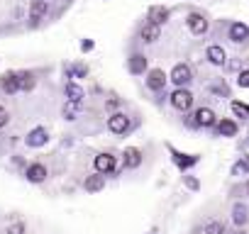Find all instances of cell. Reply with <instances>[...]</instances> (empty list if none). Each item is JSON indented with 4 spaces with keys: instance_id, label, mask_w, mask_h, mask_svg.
<instances>
[{
    "instance_id": "6da1fadb",
    "label": "cell",
    "mask_w": 249,
    "mask_h": 234,
    "mask_svg": "<svg viewBox=\"0 0 249 234\" xmlns=\"http://www.w3.org/2000/svg\"><path fill=\"white\" fill-rule=\"evenodd\" d=\"M107 130H110L112 134H124V132L130 130V117L124 115V112L110 115V117H107Z\"/></svg>"
},
{
    "instance_id": "7a4b0ae2",
    "label": "cell",
    "mask_w": 249,
    "mask_h": 234,
    "mask_svg": "<svg viewBox=\"0 0 249 234\" xmlns=\"http://www.w3.org/2000/svg\"><path fill=\"white\" fill-rule=\"evenodd\" d=\"M171 105H174L176 110H181V112L191 110V105H193V93L186 90V88H176L174 95H171Z\"/></svg>"
},
{
    "instance_id": "3957f363",
    "label": "cell",
    "mask_w": 249,
    "mask_h": 234,
    "mask_svg": "<svg viewBox=\"0 0 249 234\" xmlns=\"http://www.w3.org/2000/svg\"><path fill=\"white\" fill-rule=\"evenodd\" d=\"M171 81H174V83H176L178 88L188 85V83L193 81L191 66H188V64H176V66H174V71H171Z\"/></svg>"
},
{
    "instance_id": "277c9868",
    "label": "cell",
    "mask_w": 249,
    "mask_h": 234,
    "mask_svg": "<svg viewBox=\"0 0 249 234\" xmlns=\"http://www.w3.org/2000/svg\"><path fill=\"white\" fill-rule=\"evenodd\" d=\"M193 117H196L193 122H196L198 127H213V125L217 122V117H215V112H213L210 107H198Z\"/></svg>"
},
{
    "instance_id": "5b68a950",
    "label": "cell",
    "mask_w": 249,
    "mask_h": 234,
    "mask_svg": "<svg viewBox=\"0 0 249 234\" xmlns=\"http://www.w3.org/2000/svg\"><path fill=\"white\" fill-rule=\"evenodd\" d=\"M27 147H32V149H37V147H44L47 142H49V132L44 130V127H35L30 134H27Z\"/></svg>"
},
{
    "instance_id": "8992f818",
    "label": "cell",
    "mask_w": 249,
    "mask_h": 234,
    "mask_svg": "<svg viewBox=\"0 0 249 234\" xmlns=\"http://www.w3.org/2000/svg\"><path fill=\"white\" fill-rule=\"evenodd\" d=\"M186 22H188V30H191L193 34H205V32H208V20H205L200 13H191Z\"/></svg>"
},
{
    "instance_id": "52a82bcc",
    "label": "cell",
    "mask_w": 249,
    "mask_h": 234,
    "mask_svg": "<svg viewBox=\"0 0 249 234\" xmlns=\"http://www.w3.org/2000/svg\"><path fill=\"white\" fill-rule=\"evenodd\" d=\"M95 171L98 173H112L115 171V156L112 154H98L95 156Z\"/></svg>"
},
{
    "instance_id": "ba28073f",
    "label": "cell",
    "mask_w": 249,
    "mask_h": 234,
    "mask_svg": "<svg viewBox=\"0 0 249 234\" xmlns=\"http://www.w3.org/2000/svg\"><path fill=\"white\" fill-rule=\"evenodd\" d=\"M25 176H27L30 183H42V181H47V166L44 164H30Z\"/></svg>"
},
{
    "instance_id": "9c48e42d",
    "label": "cell",
    "mask_w": 249,
    "mask_h": 234,
    "mask_svg": "<svg viewBox=\"0 0 249 234\" xmlns=\"http://www.w3.org/2000/svg\"><path fill=\"white\" fill-rule=\"evenodd\" d=\"M140 37H142V42H147V44H154V42L161 37V30H159V25H152V22H147V25H142V30H140Z\"/></svg>"
},
{
    "instance_id": "30bf717a",
    "label": "cell",
    "mask_w": 249,
    "mask_h": 234,
    "mask_svg": "<svg viewBox=\"0 0 249 234\" xmlns=\"http://www.w3.org/2000/svg\"><path fill=\"white\" fill-rule=\"evenodd\" d=\"M205 56H208V61H210V64H215V66H225V64H227V54H225V49H222V47H217V44L208 47Z\"/></svg>"
},
{
    "instance_id": "8fae6325",
    "label": "cell",
    "mask_w": 249,
    "mask_h": 234,
    "mask_svg": "<svg viewBox=\"0 0 249 234\" xmlns=\"http://www.w3.org/2000/svg\"><path fill=\"white\" fill-rule=\"evenodd\" d=\"M164 83H166V76H164V71H161V68L149 71V76H147V85H149V90H161V88H164Z\"/></svg>"
},
{
    "instance_id": "7c38bea8",
    "label": "cell",
    "mask_w": 249,
    "mask_h": 234,
    "mask_svg": "<svg viewBox=\"0 0 249 234\" xmlns=\"http://www.w3.org/2000/svg\"><path fill=\"white\" fill-rule=\"evenodd\" d=\"M142 151L140 149H135V147H130V149H124V168H137L140 164H142Z\"/></svg>"
},
{
    "instance_id": "4fadbf2b",
    "label": "cell",
    "mask_w": 249,
    "mask_h": 234,
    "mask_svg": "<svg viewBox=\"0 0 249 234\" xmlns=\"http://www.w3.org/2000/svg\"><path fill=\"white\" fill-rule=\"evenodd\" d=\"M83 188H86L88 193H98V190H103V188H105V176H103V173L88 176V178L83 181Z\"/></svg>"
},
{
    "instance_id": "5bb4252c",
    "label": "cell",
    "mask_w": 249,
    "mask_h": 234,
    "mask_svg": "<svg viewBox=\"0 0 249 234\" xmlns=\"http://www.w3.org/2000/svg\"><path fill=\"white\" fill-rule=\"evenodd\" d=\"M44 15H47V0H32V5H30V20L32 22H39Z\"/></svg>"
},
{
    "instance_id": "9a60e30c",
    "label": "cell",
    "mask_w": 249,
    "mask_h": 234,
    "mask_svg": "<svg viewBox=\"0 0 249 234\" xmlns=\"http://www.w3.org/2000/svg\"><path fill=\"white\" fill-rule=\"evenodd\" d=\"M0 88H3L5 93H18V73H3V76H0Z\"/></svg>"
},
{
    "instance_id": "2e32d148",
    "label": "cell",
    "mask_w": 249,
    "mask_h": 234,
    "mask_svg": "<svg viewBox=\"0 0 249 234\" xmlns=\"http://www.w3.org/2000/svg\"><path fill=\"white\" fill-rule=\"evenodd\" d=\"M166 20H169V10H166L164 5L149 8V22H152V25H164Z\"/></svg>"
},
{
    "instance_id": "e0dca14e",
    "label": "cell",
    "mask_w": 249,
    "mask_h": 234,
    "mask_svg": "<svg viewBox=\"0 0 249 234\" xmlns=\"http://www.w3.org/2000/svg\"><path fill=\"white\" fill-rule=\"evenodd\" d=\"M127 68H130V73L140 76V73H144V68H147V59H144L142 54H132L130 61H127Z\"/></svg>"
},
{
    "instance_id": "ac0fdd59",
    "label": "cell",
    "mask_w": 249,
    "mask_h": 234,
    "mask_svg": "<svg viewBox=\"0 0 249 234\" xmlns=\"http://www.w3.org/2000/svg\"><path fill=\"white\" fill-rule=\"evenodd\" d=\"M249 37V27L244 25V22H234L232 27H230V39L232 42H244Z\"/></svg>"
},
{
    "instance_id": "d6986e66",
    "label": "cell",
    "mask_w": 249,
    "mask_h": 234,
    "mask_svg": "<svg viewBox=\"0 0 249 234\" xmlns=\"http://www.w3.org/2000/svg\"><path fill=\"white\" fill-rule=\"evenodd\" d=\"M81 107H83V102H73V100H66V105H64V110H61L64 120H76V117L81 115Z\"/></svg>"
},
{
    "instance_id": "ffe728a7",
    "label": "cell",
    "mask_w": 249,
    "mask_h": 234,
    "mask_svg": "<svg viewBox=\"0 0 249 234\" xmlns=\"http://www.w3.org/2000/svg\"><path fill=\"white\" fill-rule=\"evenodd\" d=\"M217 125V134L220 137H234L237 134V125L232 122V120H220V122H215Z\"/></svg>"
},
{
    "instance_id": "44dd1931",
    "label": "cell",
    "mask_w": 249,
    "mask_h": 234,
    "mask_svg": "<svg viewBox=\"0 0 249 234\" xmlns=\"http://www.w3.org/2000/svg\"><path fill=\"white\" fill-rule=\"evenodd\" d=\"M35 88V76L30 71L18 73V90H32Z\"/></svg>"
},
{
    "instance_id": "7402d4cb",
    "label": "cell",
    "mask_w": 249,
    "mask_h": 234,
    "mask_svg": "<svg viewBox=\"0 0 249 234\" xmlns=\"http://www.w3.org/2000/svg\"><path fill=\"white\" fill-rule=\"evenodd\" d=\"M232 219H234V224H247V219H249V215H247V205H242V202H237L234 205V210H232Z\"/></svg>"
},
{
    "instance_id": "603a6c76",
    "label": "cell",
    "mask_w": 249,
    "mask_h": 234,
    "mask_svg": "<svg viewBox=\"0 0 249 234\" xmlns=\"http://www.w3.org/2000/svg\"><path fill=\"white\" fill-rule=\"evenodd\" d=\"M66 98L73 100V102H83V90H81V85H76V83H66Z\"/></svg>"
},
{
    "instance_id": "cb8c5ba5",
    "label": "cell",
    "mask_w": 249,
    "mask_h": 234,
    "mask_svg": "<svg viewBox=\"0 0 249 234\" xmlns=\"http://www.w3.org/2000/svg\"><path fill=\"white\" fill-rule=\"evenodd\" d=\"M174 161L178 164V168L186 171V168H191V166L198 164V156H183V154H176V151H174Z\"/></svg>"
},
{
    "instance_id": "d4e9b609",
    "label": "cell",
    "mask_w": 249,
    "mask_h": 234,
    "mask_svg": "<svg viewBox=\"0 0 249 234\" xmlns=\"http://www.w3.org/2000/svg\"><path fill=\"white\" fill-rule=\"evenodd\" d=\"M205 234H225V224L217 222V219H210L205 224Z\"/></svg>"
},
{
    "instance_id": "484cf974",
    "label": "cell",
    "mask_w": 249,
    "mask_h": 234,
    "mask_svg": "<svg viewBox=\"0 0 249 234\" xmlns=\"http://www.w3.org/2000/svg\"><path fill=\"white\" fill-rule=\"evenodd\" d=\"M232 112H234L237 117H249V105H247V102L234 100V102H232Z\"/></svg>"
},
{
    "instance_id": "4316f807",
    "label": "cell",
    "mask_w": 249,
    "mask_h": 234,
    "mask_svg": "<svg viewBox=\"0 0 249 234\" xmlns=\"http://www.w3.org/2000/svg\"><path fill=\"white\" fill-rule=\"evenodd\" d=\"M239 173H242V176H244V173H249V159H247V156L232 166V176H239Z\"/></svg>"
},
{
    "instance_id": "83f0119b",
    "label": "cell",
    "mask_w": 249,
    "mask_h": 234,
    "mask_svg": "<svg viewBox=\"0 0 249 234\" xmlns=\"http://www.w3.org/2000/svg\"><path fill=\"white\" fill-rule=\"evenodd\" d=\"M8 122H10V112H8V107L0 105V130H3Z\"/></svg>"
},
{
    "instance_id": "f1b7e54d",
    "label": "cell",
    "mask_w": 249,
    "mask_h": 234,
    "mask_svg": "<svg viewBox=\"0 0 249 234\" xmlns=\"http://www.w3.org/2000/svg\"><path fill=\"white\" fill-rule=\"evenodd\" d=\"M237 85H239V88H249V71H242V73L237 76Z\"/></svg>"
},
{
    "instance_id": "f546056e",
    "label": "cell",
    "mask_w": 249,
    "mask_h": 234,
    "mask_svg": "<svg viewBox=\"0 0 249 234\" xmlns=\"http://www.w3.org/2000/svg\"><path fill=\"white\" fill-rule=\"evenodd\" d=\"M22 229H25L22 224H13V227H10V234H22Z\"/></svg>"
},
{
    "instance_id": "4dcf8cb0",
    "label": "cell",
    "mask_w": 249,
    "mask_h": 234,
    "mask_svg": "<svg viewBox=\"0 0 249 234\" xmlns=\"http://www.w3.org/2000/svg\"><path fill=\"white\" fill-rule=\"evenodd\" d=\"M237 234H247V232H244V229H239V232H237Z\"/></svg>"
},
{
    "instance_id": "1f68e13d",
    "label": "cell",
    "mask_w": 249,
    "mask_h": 234,
    "mask_svg": "<svg viewBox=\"0 0 249 234\" xmlns=\"http://www.w3.org/2000/svg\"><path fill=\"white\" fill-rule=\"evenodd\" d=\"M247 195H249V183H247Z\"/></svg>"
}]
</instances>
